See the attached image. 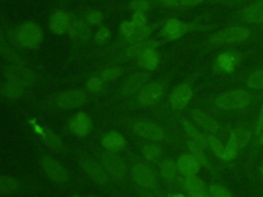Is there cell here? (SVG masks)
<instances>
[{
	"mask_svg": "<svg viewBox=\"0 0 263 197\" xmlns=\"http://www.w3.org/2000/svg\"><path fill=\"white\" fill-rule=\"evenodd\" d=\"M85 19L90 25H98L103 21V13L99 10H90L86 13Z\"/></svg>",
	"mask_w": 263,
	"mask_h": 197,
	"instance_id": "obj_47",
	"label": "cell"
},
{
	"mask_svg": "<svg viewBox=\"0 0 263 197\" xmlns=\"http://www.w3.org/2000/svg\"><path fill=\"white\" fill-rule=\"evenodd\" d=\"M182 185H183V188L186 190L187 194L208 190V186L199 176H197V174L184 176L182 181Z\"/></svg>",
	"mask_w": 263,
	"mask_h": 197,
	"instance_id": "obj_33",
	"label": "cell"
},
{
	"mask_svg": "<svg viewBox=\"0 0 263 197\" xmlns=\"http://www.w3.org/2000/svg\"><path fill=\"white\" fill-rule=\"evenodd\" d=\"M26 87L13 80H7L1 86V93L3 96L9 100H16L21 97L25 92Z\"/></svg>",
	"mask_w": 263,
	"mask_h": 197,
	"instance_id": "obj_31",
	"label": "cell"
},
{
	"mask_svg": "<svg viewBox=\"0 0 263 197\" xmlns=\"http://www.w3.org/2000/svg\"><path fill=\"white\" fill-rule=\"evenodd\" d=\"M0 55L10 62L12 65H23V61L20 55L11 48L7 43L4 35L0 32Z\"/></svg>",
	"mask_w": 263,
	"mask_h": 197,
	"instance_id": "obj_32",
	"label": "cell"
},
{
	"mask_svg": "<svg viewBox=\"0 0 263 197\" xmlns=\"http://www.w3.org/2000/svg\"><path fill=\"white\" fill-rule=\"evenodd\" d=\"M253 118H254V132H255V140H256V137L260 134V132L263 129V95L258 104V107L255 113L253 114Z\"/></svg>",
	"mask_w": 263,
	"mask_h": 197,
	"instance_id": "obj_38",
	"label": "cell"
},
{
	"mask_svg": "<svg viewBox=\"0 0 263 197\" xmlns=\"http://www.w3.org/2000/svg\"><path fill=\"white\" fill-rule=\"evenodd\" d=\"M126 142H125V137L123 136V134H121L118 131L115 130H111L109 132H107L103 139H102V145L103 147L111 153H117L120 150H122L125 146Z\"/></svg>",
	"mask_w": 263,
	"mask_h": 197,
	"instance_id": "obj_26",
	"label": "cell"
},
{
	"mask_svg": "<svg viewBox=\"0 0 263 197\" xmlns=\"http://www.w3.org/2000/svg\"><path fill=\"white\" fill-rule=\"evenodd\" d=\"M72 197H81V196H78V195H75V196H72Z\"/></svg>",
	"mask_w": 263,
	"mask_h": 197,
	"instance_id": "obj_53",
	"label": "cell"
},
{
	"mask_svg": "<svg viewBox=\"0 0 263 197\" xmlns=\"http://www.w3.org/2000/svg\"><path fill=\"white\" fill-rule=\"evenodd\" d=\"M159 172H160V175L164 180H166V181L174 180L179 172L176 161H174L172 159L162 160L159 164Z\"/></svg>",
	"mask_w": 263,
	"mask_h": 197,
	"instance_id": "obj_34",
	"label": "cell"
},
{
	"mask_svg": "<svg viewBox=\"0 0 263 197\" xmlns=\"http://www.w3.org/2000/svg\"><path fill=\"white\" fill-rule=\"evenodd\" d=\"M68 126L73 134L77 136H85L90 131L91 120L86 113L78 112L71 117Z\"/></svg>",
	"mask_w": 263,
	"mask_h": 197,
	"instance_id": "obj_21",
	"label": "cell"
},
{
	"mask_svg": "<svg viewBox=\"0 0 263 197\" xmlns=\"http://www.w3.org/2000/svg\"><path fill=\"white\" fill-rule=\"evenodd\" d=\"M18 187L17 180L9 175L0 174V194H9L14 192Z\"/></svg>",
	"mask_w": 263,
	"mask_h": 197,
	"instance_id": "obj_37",
	"label": "cell"
},
{
	"mask_svg": "<svg viewBox=\"0 0 263 197\" xmlns=\"http://www.w3.org/2000/svg\"><path fill=\"white\" fill-rule=\"evenodd\" d=\"M260 33L248 26H230L223 28L205 38L198 45L202 53H209L216 50L235 48L236 46L257 41Z\"/></svg>",
	"mask_w": 263,
	"mask_h": 197,
	"instance_id": "obj_2",
	"label": "cell"
},
{
	"mask_svg": "<svg viewBox=\"0 0 263 197\" xmlns=\"http://www.w3.org/2000/svg\"><path fill=\"white\" fill-rule=\"evenodd\" d=\"M205 68L200 66L194 69L182 82L177 84L170 92L166 105L172 114H182L197 100L196 94Z\"/></svg>",
	"mask_w": 263,
	"mask_h": 197,
	"instance_id": "obj_3",
	"label": "cell"
},
{
	"mask_svg": "<svg viewBox=\"0 0 263 197\" xmlns=\"http://www.w3.org/2000/svg\"><path fill=\"white\" fill-rule=\"evenodd\" d=\"M171 197H186V196H184V195H182V194H180V193H176V194L172 195Z\"/></svg>",
	"mask_w": 263,
	"mask_h": 197,
	"instance_id": "obj_51",
	"label": "cell"
},
{
	"mask_svg": "<svg viewBox=\"0 0 263 197\" xmlns=\"http://www.w3.org/2000/svg\"><path fill=\"white\" fill-rule=\"evenodd\" d=\"M98 160L110 176L117 180L124 178L126 173V166L119 157L114 155V153L108 151L101 152L98 154Z\"/></svg>",
	"mask_w": 263,
	"mask_h": 197,
	"instance_id": "obj_15",
	"label": "cell"
},
{
	"mask_svg": "<svg viewBox=\"0 0 263 197\" xmlns=\"http://www.w3.org/2000/svg\"><path fill=\"white\" fill-rule=\"evenodd\" d=\"M41 166L44 173L52 182L64 184L69 181V172L65 166L50 155H44L41 158Z\"/></svg>",
	"mask_w": 263,
	"mask_h": 197,
	"instance_id": "obj_14",
	"label": "cell"
},
{
	"mask_svg": "<svg viewBox=\"0 0 263 197\" xmlns=\"http://www.w3.org/2000/svg\"><path fill=\"white\" fill-rule=\"evenodd\" d=\"M85 197H98V196H95V195H89V196H85Z\"/></svg>",
	"mask_w": 263,
	"mask_h": 197,
	"instance_id": "obj_52",
	"label": "cell"
},
{
	"mask_svg": "<svg viewBox=\"0 0 263 197\" xmlns=\"http://www.w3.org/2000/svg\"><path fill=\"white\" fill-rule=\"evenodd\" d=\"M178 171L183 176L187 175H193L197 174L202 167L200 163L189 153L185 152L179 156V158L176 161Z\"/></svg>",
	"mask_w": 263,
	"mask_h": 197,
	"instance_id": "obj_24",
	"label": "cell"
},
{
	"mask_svg": "<svg viewBox=\"0 0 263 197\" xmlns=\"http://www.w3.org/2000/svg\"><path fill=\"white\" fill-rule=\"evenodd\" d=\"M192 28V24H188L177 18H170L163 25L161 34L166 40L175 41L186 35Z\"/></svg>",
	"mask_w": 263,
	"mask_h": 197,
	"instance_id": "obj_19",
	"label": "cell"
},
{
	"mask_svg": "<svg viewBox=\"0 0 263 197\" xmlns=\"http://www.w3.org/2000/svg\"><path fill=\"white\" fill-rule=\"evenodd\" d=\"M179 140H180V145L183 146L186 149V152L191 154L200 163L201 166H203L205 168L212 167L211 159L205 150H203L199 145H197L196 143H194L188 139L179 136Z\"/></svg>",
	"mask_w": 263,
	"mask_h": 197,
	"instance_id": "obj_23",
	"label": "cell"
},
{
	"mask_svg": "<svg viewBox=\"0 0 263 197\" xmlns=\"http://www.w3.org/2000/svg\"><path fill=\"white\" fill-rule=\"evenodd\" d=\"M159 46V43L152 39H146L140 42H137L133 45H129L125 51V54L128 57H139L144 52L151 50V49H157Z\"/></svg>",
	"mask_w": 263,
	"mask_h": 197,
	"instance_id": "obj_29",
	"label": "cell"
},
{
	"mask_svg": "<svg viewBox=\"0 0 263 197\" xmlns=\"http://www.w3.org/2000/svg\"><path fill=\"white\" fill-rule=\"evenodd\" d=\"M227 127L228 132L231 133L235 139V142L239 150V154H248L255 141L253 115L237 120L229 121L227 122Z\"/></svg>",
	"mask_w": 263,
	"mask_h": 197,
	"instance_id": "obj_6",
	"label": "cell"
},
{
	"mask_svg": "<svg viewBox=\"0 0 263 197\" xmlns=\"http://www.w3.org/2000/svg\"><path fill=\"white\" fill-rule=\"evenodd\" d=\"M138 63L144 71L151 73L159 66L160 54L156 49L148 50L138 57Z\"/></svg>",
	"mask_w": 263,
	"mask_h": 197,
	"instance_id": "obj_27",
	"label": "cell"
},
{
	"mask_svg": "<svg viewBox=\"0 0 263 197\" xmlns=\"http://www.w3.org/2000/svg\"><path fill=\"white\" fill-rule=\"evenodd\" d=\"M263 93L252 91L239 85H231L197 98V103L224 122L252 116Z\"/></svg>",
	"mask_w": 263,
	"mask_h": 197,
	"instance_id": "obj_1",
	"label": "cell"
},
{
	"mask_svg": "<svg viewBox=\"0 0 263 197\" xmlns=\"http://www.w3.org/2000/svg\"><path fill=\"white\" fill-rule=\"evenodd\" d=\"M130 8L134 12L145 13L150 8V3L148 0H132Z\"/></svg>",
	"mask_w": 263,
	"mask_h": 197,
	"instance_id": "obj_45",
	"label": "cell"
},
{
	"mask_svg": "<svg viewBox=\"0 0 263 197\" xmlns=\"http://www.w3.org/2000/svg\"><path fill=\"white\" fill-rule=\"evenodd\" d=\"M236 17L246 25L263 27V0H254L246 4Z\"/></svg>",
	"mask_w": 263,
	"mask_h": 197,
	"instance_id": "obj_13",
	"label": "cell"
},
{
	"mask_svg": "<svg viewBox=\"0 0 263 197\" xmlns=\"http://www.w3.org/2000/svg\"><path fill=\"white\" fill-rule=\"evenodd\" d=\"M162 5L166 6V7H177L178 5H180V0H158Z\"/></svg>",
	"mask_w": 263,
	"mask_h": 197,
	"instance_id": "obj_49",
	"label": "cell"
},
{
	"mask_svg": "<svg viewBox=\"0 0 263 197\" xmlns=\"http://www.w3.org/2000/svg\"><path fill=\"white\" fill-rule=\"evenodd\" d=\"M79 164L82 169L98 184L108 185L110 183L109 173L99 161H96L88 156H81L79 158Z\"/></svg>",
	"mask_w": 263,
	"mask_h": 197,
	"instance_id": "obj_16",
	"label": "cell"
},
{
	"mask_svg": "<svg viewBox=\"0 0 263 197\" xmlns=\"http://www.w3.org/2000/svg\"><path fill=\"white\" fill-rule=\"evenodd\" d=\"M134 132L139 135L140 137L147 140L153 143H160V142H178L180 144L179 136L174 137L170 131H167L163 126L152 122V121H145L141 120L136 122L133 125Z\"/></svg>",
	"mask_w": 263,
	"mask_h": 197,
	"instance_id": "obj_10",
	"label": "cell"
},
{
	"mask_svg": "<svg viewBox=\"0 0 263 197\" xmlns=\"http://www.w3.org/2000/svg\"><path fill=\"white\" fill-rule=\"evenodd\" d=\"M5 75L7 77V80L16 81L23 84L26 88L30 86L35 79L34 74L30 70L26 69L23 65L9 66L5 71Z\"/></svg>",
	"mask_w": 263,
	"mask_h": 197,
	"instance_id": "obj_22",
	"label": "cell"
},
{
	"mask_svg": "<svg viewBox=\"0 0 263 197\" xmlns=\"http://www.w3.org/2000/svg\"><path fill=\"white\" fill-rule=\"evenodd\" d=\"M142 154L146 160L155 161L163 155V148L159 144L151 142L150 144L143 146Z\"/></svg>",
	"mask_w": 263,
	"mask_h": 197,
	"instance_id": "obj_35",
	"label": "cell"
},
{
	"mask_svg": "<svg viewBox=\"0 0 263 197\" xmlns=\"http://www.w3.org/2000/svg\"><path fill=\"white\" fill-rule=\"evenodd\" d=\"M187 197H211L209 194V191H200V192H195V193H188Z\"/></svg>",
	"mask_w": 263,
	"mask_h": 197,
	"instance_id": "obj_50",
	"label": "cell"
},
{
	"mask_svg": "<svg viewBox=\"0 0 263 197\" xmlns=\"http://www.w3.org/2000/svg\"><path fill=\"white\" fill-rule=\"evenodd\" d=\"M205 133V132H204ZM206 140H208V145H209V152L220 162L225 163V155H224V150H225V142L221 140L220 137L205 133Z\"/></svg>",
	"mask_w": 263,
	"mask_h": 197,
	"instance_id": "obj_30",
	"label": "cell"
},
{
	"mask_svg": "<svg viewBox=\"0 0 263 197\" xmlns=\"http://www.w3.org/2000/svg\"><path fill=\"white\" fill-rule=\"evenodd\" d=\"M253 50L241 49H223L218 52L210 65V75L220 77L223 80L231 77L238 72L239 67L249 58Z\"/></svg>",
	"mask_w": 263,
	"mask_h": 197,
	"instance_id": "obj_4",
	"label": "cell"
},
{
	"mask_svg": "<svg viewBox=\"0 0 263 197\" xmlns=\"http://www.w3.org/2000/svg\"><path fill=\"white\" fill-rule=\"evenodd\" d=\"M170 76L148 81L138 92V102L143 107H152L165 95L170 83Z\"/></svg>",
	"mask_w": 263,
	"mask_h": 197,
	"instance_id": "obj_9",
	"label": "cell"
},
{
	"mask_svg": "<svg viewBox=\"0 0 263 197\" xmlns=\"http://www.w3.org/2000/svg\"><path fill=\"white\" fill-rule=\"evenodd\" d=\"M14 40L22 47L36 48L43 40V31L38 24L25 22L14 30Z\"/></svg>",
	"mask_w": 263,
	"mask_h": 197,
	"instance_id": "obj_11",
	"label": "cell"
},
{
	"mask_svg": "<svg viewBox=\"0 0 263 197\" xmlns=\"http://www.w3.org/2000/svg\"><path fill=\"white\" fill-rule=\"evenodd\" d=\"M71 24V17L70 14L62 11V10H57L54 11L50 17H49V29L51 33L54 35H62L66 31L69 30Z\"/></svg>",
	"mask_w": 263,
	"mask_h": 197,
	"instance_id": "obj_25",
	"label": "cell"
},
{
	"mask_svg": "<svg viewBox=\"0 0 263 197\" xmlns=\"http://www.w3.org/2000/svg\"><path fill=\"white\" fill-rule=\"evenodd\" d=\"M110 37V31L106 27H101L95 34V42L99 45H103L108 41Z\"/></svg>",
	"mask_w": 263,
	"mask_h": 197,
	"instance_id": "obj_44",
	"label": "cell"
},
{
	"mask_svg": "<svg viewBox=\"0 0 263 197\" xmlns=\"http://www.w3.org/2000/svg\"><path fill=\"white\" fill-rule=\"evenodd\" d=\"M103 82L101 77H91L86 82V88L90 92H100L104 87Z\"/></svg>",
	"mask_w": 263,
	"mask_h": 197,
	"instance_id": "obj_43",
	"label": "cell"
},
{
	"mask_svg": "<svg viewBox=\"0 0 263 197\" xmlns=\"http://www.w3.org/2000/svg\"><path fill=\"white\" fill-rule=\"evenodd\" d=\"M122 69L119 67H109L101 72V78L103 81H112L121 76Z\"/></svg>",
	"mask_w": 263,
	"mask_h": 197,
	"instance_id": "obj_40",
	"label": "cell"
},
{
	"mask_svg": "<svg viewBox=\"0 0 263 197\" xmlns=\"http://www.w3.org/2000/svg\"><path fill=\"white\" fill-rule=\"evenodd\" d=\"M211 197H233L231 191L221 184H211L208 186Z\"/></svg>",
	"mask_w": 263,
	"mask_h": 197,
	"instance_id": "obj_39",
	"label": "cell"
},
{
	"mask_svg": "<svg viewBox=\"0 0 263 197\" xmlns=\"http://www.w3.org/2000/svg\"><path fill=\"white\" fill-rule=\"evenodd\" d=\"M132 176L136 184L145 189H154L157 181L152 169L143 162L136 163L132 168Z\"/></svg>",
	"mask_w": 263,
	"mask_h": 197,
	"instance_id": "obj_18",
	"label": "cell"
},
{
	"mask_svg": "<svg viewBox=\"0 0 263 197\" xmlns=\"http://www.w3.org/2000/svg\"><path fill=\"white\" fill-rule=\"evenodd\" d=\"M172 123L178 132V136L188 139L197 145H199L203 150L209 152V145L205 133L201 131L186 115L182 114H172Z\"/></svg>",
	"mask_w": 263,
	"mask_h": 197,
	"instance_id": "obj_8",
	"label": "cell"
},
{
	"mask_svg": "<svg viewBox=\"0 0 263 197\" xmlns=\"http://www.w3.org/2000/svg\"><path fill=\"white\" fill-rule=\"evenodd\" d=\"M88 100L87 93L82 89H70L60 92L54 97L55 105L65 110L76 109L86 104Z\"/></svg>",
	"mask_w": 263,
	"mask_h": 197,
	"instance_id": "obj_12",
	"label": "cell"
},
{
	"mask_svg": "<svg viewBox=\"0 0 263 197\" xmlns=\"http://www.w3.org/2000/svg\"><path fill=\"white\" fill-rule=\"evenodd\" d=\"M185 115L203 132L216 135L225 142L228 135L227 122L217 118L203 107H201L197 100L185 111Z\"/></svg>",
	"mask_w": 263,
	"mask_h": 197,
	"instance_id": "obj_5",
	"label": "cell"
},
{
	"mask_svg": "<svg viewBox=\"0 0 263 197\" xmlns=\"http://www.w3.org/2000/svg\"><path fill=\"white\" fill-rule=\"evenodd\" d=\"M130 22L134 24L136 29H141V28H144L147 26V17L145 15V13L134 12V15H133Z\"/></svg>",
	"mask_w": 263,
	"mask_h": 197,
	"instance_id": "obj_46",
	"label": "cell"
},
{
	"mask_svg": "<svg viewBox=\"0 0 263 197\" xmlns=\"http://www.w3.org/2000/svg\"><path fill=\"white\" fill-rule=\"evenodd\" d=\"M152 33V29L150 26H146L144 28H141V29H137L135 31V33L128 37V38H125L124 39V43L125 44H128V45H133L137 42H140V41H143V40H146L148 39V37L150 36V34Z\"/></svg>",
	"mask_w": 263,
	"mask_h": 197,
	"instance_id": "obj_36",
	"label": "cell"
},
{
	"mask_svg": "<svg viewBox=\"0 0 263 197\" xmlns=\"http://www.w3.org/2000/svg\"><path fill=\"white\" fill-rule=\"evenodd\" d=\"M203 0H180V4L185 7H192L197 4H200Z\"/></svg>",
	"mask_w": 263,
	"mask_h": 197,
	"instance_id": "obj_48",
	"label": "cell"
},
{
	"mask_svg": "<svg viewBox=\"0 0 263 197\" xmlns=\"http://www.w3.org/2000/svg\"><path fill=\"white\" fill-rule=\"evenodd\" d=\"M136 30H137V29H136V27L134 26V24H133L132 22L124 21V22H122V23L119 25L118 32H119L120 36L125 39V38L130 37V36L135 33Z\"/></svg>",
	"mask_w": 263,
	"mask_h": 197,
	"instance_id": "obj_42",
	"label": "cell"
},
{
	"mask_svg": "<svg viewBox=\"0 0 263 197\" xmlns=\"http://www.w3.org/2000/svg\"><path fill=\"white\" fill-rule=\"evenodd\" d=\"M37 133L40 135L42 139V142L49 147V149L53 151H61L63 150V142L59 137L58 134H55L52 130H50L47 127H42V126H37L36 128Z\"/></svg>",
	"mask_w": 263,
	"mask_h": 197,
	"instance_id": "obj_28",
	"label": "cell"
},
{
	"mask_svg": "<svg viewBox=\"0 0 263 197\" xmlns=\"http://www.w3.org/2000/svg\"><path fill=\"white\" fill-rule=\"evenodd\" d=\"M262 153H263V129L260 132V134L256 137L250 152L248 153V156L253 159L257 156H260Z\"/></svg>",
	"mask_w": 263,
	"mask_h": 197,
	"instance_id": "obj_41",
	"label": "cell"
},
{
	"mask_svg": "<svg viewBox=\"0 0 263 197\" xmlns=\"http://www.w3.org/2000/svg\"><path fill=\"white\" fill-rule=\"evenodd\" d=\"M228 1H233L234 2V1H238V0H228Z\"/></svg>",
	"mask_w": 263,
	"mask_h": 197,
	"instance_id": "obj_54",
	"label": "cell"
},
{
	"mask_svg": "<svg viewBox=\"0 0 263 197\" xmlns=\"http://www.w3.org/2000/svg\"><path fill=\"white\" fill-rule=\"evenodd\" d=\"M149 79H150V72H146V71L136 72L129 75L120 85L118 89L119 94L122 97L134 95L135 93L140 91V89L149 81Z\"/></svg>",
	"mask_w": 263,
	"mask_h": 197,
	"instance_id": "obj_17",
	"label": "cell"
},
{
	"mask_svg": "<svg viewBox=\"0 0 263 197\" xmlns=\"http://www.w3.org/2000/svg\"><path fill=\"white\" fill-rule=\"evenodd\" d=\"M224 81L232 85L242 86L255 92L263 93V60L245 70L238 71Z\"/></svg>",
	"mask_w": 263,
	"mask_h": 197,
	"instance_id": "obj_7",
	"label": "cell"
},
{
	"mask_svg": "<svg viewBox=\"0 0 263 197\" xmlns=\"http://www.w3.org/2000/svg\"><path fill=\"white\" fill-rule=\"evenodd\" d=\"M69 36L74 42L83 43L87 42L91 38V29L87 22L81 18L71 19V24L69 27Z\"/></svg>",
	"mask_w": 263,
	"mask_h": 197,
	"instance_id": "obj_20",
	"label": "cell"
}]
</instances>
